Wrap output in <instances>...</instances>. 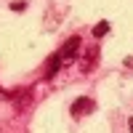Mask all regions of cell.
<instances>
[{
  "label": "cell",
  "instance_id": "6da1fadb",
  "mask_svg": "<svg viewBox=\"0 0 133 133\" xmlns=\"http://www.w3.org/2000/svg\"><path fill=\"white\" fill-rule=\"evenodd\" d=\"M80 37H77V35H72L69 40H66L64 43V45H61V51H59V56H61V64H69L75 56H77V51H80Z\"/></svg>",
  "mask_w": 133,
  "mask_h": 133
},
{
  "label": "cell",
  "instance_id": "7a4b0ae2",
  "mask_svg": "<svg viewBox=\"0 0 133 133\" xmlns=\"http://www.w3.org/2000/svg\"><path fill=\"white\" fill-rule=\"evenodd\" d=\"M93 98H77V101L72 104V115L75 117H80V115H88V112H93Z\"/></svg>",
  "mask_w": 133,
  "mask_h": 133
},
{
  "label": "cell",
  "instance_id": "3957f363",
  "mask_svg": "<svg viewBox=\"0 0 133 133\" xmlns=\"http://www.w3.org/2000/svg\"><path fill=\"white\" fill-rule=\"evenodd\" d=\"M59 66H61V56H59V53H53V56L48 59V72H45V77H48V80L59 72Z\"/></svg>",
  "mask_w": 133,
  "mask_h": 133
},
{
  "label": "cell",
  "instance_id": "277c9868",
  "mask_svg": "<svg viewBox=\"0 0 133 133\" xmlns=\"http://www.w3.org/2000/svg\"><path fill=\"white\" fill-rule=\"evenodd\" d=\"M109 32V21H98V24L93 27V37H104Z\"/></svg>",
  "mask_w": 133,
  "mask_h": 133
},
{
  "label": "cell",
  "instance_id": "5b68a950",
  "mask_svg": "<svg viewBox=\"0 0 133 133\" xmlns=\"http://www.w3.org/2000/svg\"><path fill=\"white\" fill-rule=\"evenodd\" d=\"M24 8H27L24 3H11V11H24Z\"/></svg>",
  "mask_w": 133,
  "mask_h": 133
},
{
  "label": "cell",
  "instance_id": "8992f818",
  "mask_svg": "<svg viewBox=\"0 0 133 133\" xmlns=\"http://www.w3.org/2000/svg\"><path fill=\"white\" fill-rule=\"evenodd\" d=\"M128 130L133 133V117H128Z\"/></svg>",
  "mask_w": 133,
  "mask_h": 133
}]
</instances>
